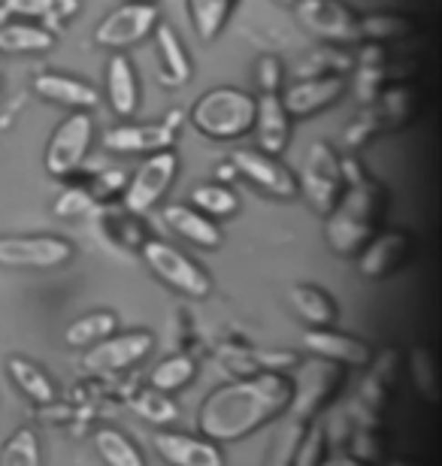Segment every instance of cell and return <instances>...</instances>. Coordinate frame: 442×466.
Here are the masks:
<instances>
[{
  "label": "cell",
  "mask_w": 442,
  "mask_h": 466,
  "mask_svg": "<svg viewBox=\"0 0 442 466\" xmlns=\"http://www.w3.org/2000/svg\"><path fill=\"white\" fill-rule=\"evenodd\" d=\"M291 394H294L291 376L279 370L228 381L203 400L200 412H197V427L210 442L246 440L249 433L288 412Z\"/></svg>",
  "instance_id": "obj_1"
},
{
  "label": "cell",
  "mask_w": 442,
  "mask_h": 466,
  "mask_svg": "<svg viewBox=\"0 0 442 466\" xmlns=\"http://www.w3.org/2000/svg\"><path fill=\"white\" fill-rule=\"evenodd\" d=\"M385 203H388V194L382 185L366 173L357 176L355 182L345 185L343 198L324 216L327 246L343 258L361 255V248L375 237V228L385 216Z\"/></svg>",
  "instance_id": "obj_2"
},
{
  "label": "cell",
  "mask_w": 442,
  "mask_h": 466,
  "mask_svg": "<svg viewBox=\"0 0 442 466\" xmlns=\"http://www.w3.org/2000/svg\"><path fill=\"white\" fill-rule=\"evenodd\" d=\"M191 125L210 139H237L255 127V97L240 88H212L194 104Z\"/></svg>",
  "instance_id": "obj_3"
},
{
  "label": "cell",
  "mask_w": 442,
  "mask_h": 466,
  "mask_svg": "<svg viewBox=\"0 0 442 466\" xmlns=\"http://www.w3.org/2000/svg\"><path fill=\"white\" fill-rule=\"evenodd\" d=\"M343 367L340 363L313 358L306 363H300L297 372L291 376V406H288V421H294L300 427H306L331 400L340 394L343 388Z\"/></svg>",
  "instance_id": "obj_4"
},
{
  "label": "cell",
  "mask_w": 442,
  "mask_h": 466,
  "mask_svg": "<svg viewBox=\"0 0 442 466\" xmlns=\"http://www.w3.org/2000/svg\"><path fill=\"white\" fill-rule=\"evenodd\" d=\"M139 255L146 258L149 269H152L161 282L170 285L173 291L194 297V300H203V297L212 291V282H210V276H206V269L197 267L191 258L173 248L170 242L149 237L143 242V248H139Z\"/></svg>",
  "instance_id": "obj_5"
},
{
  "label": "cell",
  "mask_w": 442,
  "mask_h": 466,
  "mask_svg": "<svg viewBox=\"0 0 442 466\" xmlns=\"http://www.w3.org/2000/svg\"><path fill=\"white\" fill-rule=\"evenodd\" d=\"M297 185L318 216H327V212L336 207V200H340L345 191V179H343L340 157H336L331 146L327 143L309 146L306 161H303V176L297 179Z\"/></svg>",
  "instance_id": "obj_6"
},
{
  "label": "cell",
  "mask_w": 442,
  "mask_h": 466,
  "mask_svg": "<svg viewBox=\"0 0 442 466\" xmlns=\"http://www.w3.org/2000/svg\"><path fill=\"white\" fill-rule=\"evenodd\" d=\"M94 139V118L88 113H70L67 118L55 127V134L46 146V170L58 179H70L82 170L86 155Z\"/></svg>",
  "instance_id": "obj_7"
},
{
  "label": "cell",
  "mask_w": 442,
  "mask_h": 466,
  "mask_svg": "<svg viewBox=\"0 0 442 466\" xmlns=\"http://www.w3.org/2000/svg\"><path fill=\"white\" fill-rule=\"evenodd\" d=\"M179 170L176 155L167 148V152H155L149 155L139 170L134 173V179L125 185V209L134 212V216H146L149 209H155L167 188L173 185Z\"/></svg>",
  "instance_id": "obj_8"
},
{
  "label": "cell",
  "mask_w": 442,
  "mask_h": 466,
  "mask_svg": "<svg viewBox=\"0 0 442 466\" xmlns=\"http://www.w3.org/2000/svg\"><path fill=\"white\" fill-rule=\"evenodd\" d=\"M294 9L303 27L327 43L352 46L361 40V15H355L343 0H297Z\"/></svg>",
  "instance_id": "obj_9"
},
{
  "label": "cell",
  "mask_w": 442,
  "mask_h": 466,
  "mask_svg": "<svg viewBox=\"0 0 442 466\" xmlns=\"http://www.w3.org/2000/svg\"><path fill=\"white\" fill-rule=\"evenodd\" d=\"M77 255L70 239L52 233H31V237H0V267H31L49 269L61 267Z\"/></svg>",
  "instance_id": "obj_10"
},
{
  "label": "cell",
  "mask_w": 442,
  "mask_h": 466,
  "mask_svg": "<svg viewBox=\"0 0 442 466\" xmlns=\"http://www.w3.org/2000/svg\"><path fill=\"white\" fill-rule=\"evenodd\" d=\"M155 27H158V6L130 0V4L112 9V13L94 27V43L107 46V49H128V46H137L139 40H146Z\"/></svg>",
  "instance_id": "obj_11"
},
{
  "label": "cell",
  "mask_w": 442,
  "mask_h": 466,
  "mask_svg": "<svg viewBox=\"0 0 442 466\" xmlns=\"http://www.w3.org/2000/svg\"><path fill=\"white\" fill-rule=\"evenodd\" d=\"M231 164H233V170L255 182L261 191L272 194V198L294 200L300 194L297 176L291 173L279 157L261 152V148H237V152L231 155Z\"/></svg>",
  "instance_id": "obj_12"
},
{
  "label": "cell",
  "mask_w": 442,
  "mask_h": 466,
  "mask_svg": "<svg viewBox=\"0 0 442 466\" xmlns=\"http://www.w3.org/2000/svg\"><path fill=\"white\" fill-rule=\"evenodd\" d=\"M155 339L152 333L146 330H134V333H121V337H107L100 339L98 346H91L86 354V370L98 372V376H107V372H121L128 367H137L146 354H152Z\"/></svg>",
  "instance_id": "obj_13"
},
{
  "label": "cell",
  "mask_w": 442,
  "mask_h": 466,
  "mask_svg": "<svg viewBox=\"0 0 442 466\" xmlns=\"http://www.w3.org/2000/svg\"><path fill=\"white\" fill-rule=\"evenodd\" d=\"M345 91V79L343 76H313V79H294V86L285 88L282 95V106L291 118H306L315 116L322 109L334 106L336 100L343 97Z\"/></svg>",
  "instance_id": "obj_14"
},
{
  "label": "cell",
  "mask_w": 442,
  "mask_h": 466,
  "mask_svg": "<svg viewBox=\"0 0 442 466\" xmlns=\"http://www.w3.org/2000/svg\"><path fill=\"white\" fill-rule=\"evenodd\" d=\"M155 451L170 466H224V454L219 442L206 436H188L176 431H158L152 436Z\"/></svg>",
  "instance_id": "obj_15"
},
{
  "label": "cell",
  "mask_w": 442,
  "mask_h": 466,
  "mask_svg": "<svg viewBox=\"0 0 442 466\" xmlns=\"http://www.w3.org/2000/svg\"><path fill=\"white\" fill-rule=\"evenodd\" d=\"M303 349L322 360L340 363V367H366V363H373V351L366 342H361L357 337H349V333L327 330V328L306 330Z\"/></svg>",
  "instance_id": "obj_16"
},
{
  "label": "cell",
  "mask_w": 442,
  "mask_h": 466,
  "mask_svg": "<svg viewBox=\"0 0 442 466\" xmlns=\"http://www.w3.org/2000/svg\"><path fill=\"white\" fill-rule=\"evenodd\" d=\"M409 248H412L409 233H403V230L379 233V237H373L361 248L357 269H361L364 279H385V276H391L394 269H397L403 260L409 258Z\"/></svg>",
  "instance_id": "obj_17"
},
{
  "label": "cell",
  "mask_w": 442,
  "mask_h": 466,
  "mask_svg": "<svg viewBox=\"0 0 442 466\" xmlns=\"http://www.w3.org/2000/svg\"><path fill=\"white\" fill-rule=\"evenodd\" d=\"M176 143V130L170 125H121L103 134V146L109 152H134V155H155L167 152Z\"/></svg>",
  "instance_id": "obj_18"
},
{
  "label": "cell",
  "mask_w": 442,
  "mask_h": 466,
  "mask_svg": "<svg viewBox=\"0 0 442 466\" xmlns=\"http://www.w3.org/2000/svg\"><path fill=\"white\" fill-rule=\"evenodd\" d=\"M255 130L261 152L279 157L288 148L291 139V116L282 106L279 95H261L255 97Z\"/></svg>",
  "instance_id": "obj_19"
},
{
  "label": "cell",
  "mask_w": 442,
  "mask_h": 466,
  "mask_svg": "<svg viewBox=\"0 0 442 466\" xmlns=\"http://www.w3.org/2000/svg\"><path fill=\"white\" fill-rule=\"evenodd\" d=\"M34 91L40 97L52 100V104L79 109V113H86V109H94L100 104V95L88 82L61 76V73H40V76H34Z\"/></svg>",
  "instance_id": "obj_20"
},
{
  "label": "cell",
  "mask_w": 442,
  "mask_h": 466,
  "mask_svg": "<svg viewBox=\"0 0 442 466\" xmlns=\"http://www.w3.org/2000/svg\"><path fill=\"white\" fill-rule=\"evenodd\" d=\"M164 221L170 225L173 233H179L182 239L194 242V246H200V248H219L224 242V233L219 230V225H215L210 216H203V212L185 207V203L167 207Z\"/></svg>",
  "instance_id": "obj_21"
},
{
  "label": "cell",
  "mask_w": 442,
  "mask_h": 466,
  "mask_svg": "<svg viewBox=\"0 0 442 466\" xmlns=\"http://www.w3.org/2000/svg\"><path fill=\"white\" fill-rule=\"evenodd\" d=\"M107 97H109V106L116 116L128 118L137 113V104H139L137 73L125 55H116L107 67Z\"/></svg>",
  "instance_id": "obj_22"
},
{
  "label": "cell",
  "mask_w": 442,
  "mask_h": 466,
  "mask_svg": "<svg viewBox=\"0 0 442 466\" xmlns=\"http://www.w3.org/2000/svg\"><path fill=\"white\" fill-rule=\"evenodd\" d=\"M6 370H9V379L15 381V388L22 390V394L31 400L36 406H52L55 403V381L46 376V370L40 363L22 358V354H13V358L6 360Z\"/></svg>",
  "instance_id": "obj_23"
},
{
  "label": "cell",
  "mask_w": 442,
  "mask_h": 466,
  "mask_svg": "<svg viewBox=\"0 0 442 466\" xmlns=\"http://www.w3.org/2000/svg\"><path fill=\"white\" fill-rule=\"evenodd\" d=\"M288 300L309 328H331V324L340 319V309H336L334 297L315 285H294L288 291Z\"/></svg>",
  "instance_id": "obj_24"
},
{
  "label": "cell",
  "mask_w": 442,
  "mask_h": 466,
  "mask_svg": "<svg viewBox=\"0 0 442 466\" xmlns=\"http://www.w3.org/2000/svg\"><path fill=\"white\" fill-rule=\"evenodd\" d=\"M155 43H158V55H161V82L173 88L185 86L191 79V61H188L185 46L179 43L176 31L170 25H158Z\"/></svg>",
  "instance_id": "obj_25"
},
{
  "label": "cell",
  "mask_w": 442,
  "mask_h": 466,
  "mask_svg": "<svg viewBox=\"0 0 442 466\" xmlns=\"http://www.w3.org/2000/svg\"><path fill=\"white\" fill-rule=\"evenodd\" d=\"M237 4L240 0H188V15H191L194 34L203 43H212L224 31V25H228Z\"/></svg>",
  "instance_id": "obj_26"
},
{
  "label": "cell",
  "mask_w": 442,
  "mask_h": 466,
  "mask_svg": "<svg viewBox=\"0 0 442 466\" xmlns=\"http://www.w3.org/2000/svg\"><path fill=\"white\" fill-rule=\"evenodd\" d=\"M116 330H118V315L103 309V312H88L79 321H73L67 333H64V339L73 349H86V346H98L100 339L112 337Z\"/></svg>",
  "instance_id": "obj_27"
},
{
  "label": "cell",
  "mask_w": 442,
  "mask_h": 466,
  "mask_svg": "<svg viewBox=\"0 0 442 466\" xmlns=\"http://www.w3.org/2000/svg\"><path fill=\"white\" fill-rule=\"evenodd\" d=\"M94 449L107 466H146V458L139 454L137 445L116 427H100L94 433Z\"/></svg>",
  "instance_id": "obj_28"
},
{
  "label": "cell",
  "mask_w": 442,
  "mask_h": 466,
  "mask_svg": "<svg viewBox=\"0 0 442 466\" xmlns=\"http://www.w3.org/2000/svg\"><path fill=\"white\" fill-rule=\"evenodd\" d=\"M373 109L382 121V130L400 127L412 118V113H416V91L409 86H394L373 100Z\"/></svg>",
  "instance_id": "obj_29"
},
{
  "label": "cell",
  "mask_w": 442,
  "mask_h": 466,
  "mask_svg": "<svg viewBox=\"0 0 442 466\" xmlns=\"http://www.w3.org/2000/svg\"><path fill=\"white\" fill-rule=\"evenodd\" d=\"M137 218L139 216H134V212H128V209L125 212H116V209L103 212V218H100L103 233L100 237H107L112 246H118V248H143L149 233Z\"/></svg>",
  "instance_id": "obj_30"
},
{
  "label": "cell",
  "mask_w": 442,
  "mask_h": 466,
  "mask_svg": "<svg viewBox=\"0 0 442 466\" xmlns=\"http://www.w3.org/2000/svg\"><path fill=\"white\" fill-rule=\"evenodd\" d=\"M416 34V22L400 13H373L361 18V40L388 43V40H406Z\"/></svg>",
  "instance_id": "obj_31"
},
{
  "label": "cell",
  "mask_w": 442,
  "mask_h": 466,
  "mask_svg": "<svg viewBox=\"0 0 442 466\" xmlns=\"http://www.w3.org/2000/svg\"><path fill=\"white\" fill-rule=\"evenodd\" d=\"M55 36L36 25H4L0 27V52H49Z\"/></svg>",
  "instance_id": "obj_32"
},
{
  "label": "cell",
  "mask_w": 442,
  "mask_h": 466,
  "mask_svg": "<svg viewBox=\"0 0 442 466\" xmlns=\"http://www.w3.org/2000/svg\"><path fill=\"white\" fill-rule=\"evenodd\" d=\"M194 376H197V360L188 358V354H173V358L161 360L152 370V388L164 390V394H173V390L191 385Z\"/></svg>",
  "instance_id": "obj_33"
},
{
  "label": "cell",
  "mask_w": 442,
  "mask_h": 466,
  "mask_svg": "<svg viewBox=\"0 0 442 466\" xmlns=\"http://www.w3.org/2000/svg\"><path fill=\"white\" fill-rule=\"evenodd\" d=\"M40 436L31 427H18L0 449V466H40Z\"/></svg>",
  "instance_id": "obj_34"
},
{
  "label": "cell",
  "mask_w": 442,
  "mask_h": 466,
  "mask_svg": "<svg viewBox=\"0 0 442 466\" xmlns=\"http://www.w3.org/2000/svg\"><path fill=\"white\" fill-rule=\"evenodd\" d=\"M191 203L203 216H233L240 209V198L233 194L228 185H200V188L191 191Z\"/></svg>",
  "instance_id": "obj_35"
},
{
  "label": "cell",
  "mask_w": 442,
  "mask_h": 466,
  "mask_svg": "<svg viewBox=\"0 0 442 466\" xmlns=\"http://www.w3.org/2000/svg\"><path fill=\"white\" fill-rule=\"evenodd\" d=\"M352 67V58L336 49H318L313 55H306L303 61L297 64L294 70V79H313V76H343L340 70H349Z\"/></svg>",
  "instance_id": "obj_36"
},
{
  "label": "cell",
  "mask_w": 442,
  "mask_h": 466,
  "mask_svg": "<svg viewBox=\"0 0 442 466\" xmlns=\"http://www.w3.org/2000/svg\"><path fill=\"white\" fill-rule=\"evenodd\" d=\"M134 412L139 418H146V421H152L155 427H167L179 418V406L164 394V390L149 388L143 394L134 397Z\"/></svg>",
  "instance_id": "obj_37"
},
{
  "label": "cell",
  "mask_w": 442,
  "mask_h": 466,
  "mask_svg": "<svg viewBox=\"0 0 442 466\" xmlns=\"http://www.w3.org/2000/svg\"><path fill=\"white\" fill-rule=\"evenodd\" d=\"M9 15L31 18H70L79 9V0H4Z\"/></svg>",
  "instance_id": "obj_38"
},
{
  "label": "cell",
  "mask_w": 442,
  "mask_h": 466,
  "mask_svg": "<svg viewBox=\"0 0 442 466\" xmlns=\"http://www.w3.org/2000/svg\"><path fill=\"white\" fill-rule=\"evenodd\" d=\"M409 370L416 388L425 394L427 403H437V360L427 349H416L409 354Z\"/></svg>",
  "instance_id": "obj_39"
},
{
  "label": "cell",
  "mask_w": 442,
  "mask_h": 466,
  "mask_svg": "<svg viewBox=\"0 0 442 466\" xmlns=\"http://www.w3.org/2000/svg\"><path fill=\"white\" fill-rule=\"evenodd\" d=\"M303 431H306V427H300L294 421H288L285 427H282L276 442H272V449H270L267 466H294L297 445H300V436H303Z\"/></svg>",
  "instance_id": "obj_40"
},
{
  "label": "cell",
  "mask_w": 442,
  "mask_h": 466,
  "mask_svg": "<svg viewBox=\"0 0 442 466\" xmlns=\"http://www.w3.org/2000/svg\"><path fill=\"white\" fill-rule=\"evenodd\" d=\"M324 445H327L324 427L322 424H313L309 431H303V436H300L294 466H322V461H324Z\"/></svg>",
  "instance_id": "obj_41"
},
{
  "label": "cell",
  "mask_w": 442,
  "mask_h": 466,
  "mask_svg": "<svg viewBox=\"0 0 442 466\" xmlns=\"http://www.w3.org/2000/svg\"><path fill=\"white\" fill-rule=\"evenodd\" d=\"M379 130H382V121H379V116H375V109L370 104L361 116L352 121L349 127H345V143H349L352 148H357V146H364L373 134H379Z\"/></svg>",
  "instance_id": "obj_42"
},
{
  "label": "cell",
  "mask_w": 442,
  "mask_h": 466,
  "mask_svg": "<svg viewBox=\"0 0 442 466\" xmlns=\"http://www.w3.org/2000/svg\"><path fill=\"white\" fill-rule=\"evenodd\" d=\"M391 73L388 67H361L357 70V82H355V88H357V97H361V104H373L375 97L382 95V86H385V79H388Z\"/></svg>",
  "instance_id": "obj_43"
},
{
  "label": "cell",
  "mask_w": 442,
  "mask_h": 466,
  "mask_svg": "<svg viewBox=\"0 0 442 466\" xmlns=\"http://www.w3.org/2000/svg\"><path fill=\"white\" fill-rule=\"evenodd\" d=\"M91 207H94V200L86 188H67L58 198V203H55V212L64 218H70V216H82V212H88Z\"/></svg>",
  "instance_id": "obj_44"
},
{
  "label": "cell",
  "mask_w": 442,
  "mask_h": 466,
  "mask_svg": "<svg viewBox=\"0 0 442 466\" xmlns=\"http://www.w3.org/2000/svg\"><path fill=\"white\" fill-rule=\"evenodd\" d=\"M258 86H261V95H276L279 86H282V64H279V58L264 55V58L258 61Z\"/></svg>",
  "instance_id": "obj_45"
},
{
  "label": "cell",
  "mask_w": 442,
  "mask_h": 466,
  "mask_svg": "<svg viewBox=\"0 0 442 466\" xmlns=\"http://www.w3.org/2000/svg\"><path fill=\"white\" fill-rule=\"evenodd\" d=\"M125 173H118V170H112V173H103L98 176V179L91 182V188H86L91 194V200H107L109 194H118V191H125Z\"/></svg>",
  "instance_id": "obj_46"
},
{
  "label": "cell",
  "mask_w": 442,
  "mask_h": 466,
  "mask_svg": "<svg viewBox=\"0 0 442 466\" xmlns=\"http://www.w3.org/2000/svg\"><path fill=\"white\" fill-rule=\"evenodd\" d=\"M322 466H366V463L352 458V454H336V458H331V461H322Z\"/></svg>",
  "instance_id": "obj_47"
},
{
  "label": "cell",
  "mask_w": 442,
  "mask_h": 466,
  "mask_svg": "<svg viewBox=\"0 0 442 466\" xmlns=\"http://www.w3.org/2000/svg\"><path fill=\"white\" fill-rule=\"evenodd\" d=\"M4 25H9V9L0 4V27H4Z\"/></svg>",
  "instance_id": "obj_48"
},
{
  "label": "cell",
  "mask_w": 442,
  "mask_h": 466,
  "mask_svg": "<svg viewBox=\"0 0 442 466\" xmlns=\"http://www.w3.org/2000/svg\"><path fill=\"white\" fill-rule=\"evenodd\" d=\"M276 4H282V6H294L297 0H276Z\"/></svg>",
  "instance_id": "obj_49"
},
{
  "label": "cell",
  "mask_w": 442,
  "mask_h": 466,
  "mask_svg": "<svg viewBox=\"0 0 442 466\" xmlns=\"http://www.w3.org/2000/svg\"><path fill=\"white\" fill-rule=\"evenodd\" d=\"M139 4H155V0H139Z\"/></svg>",
  "instance_id": "obj_50"
}]
</instances>
